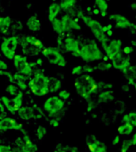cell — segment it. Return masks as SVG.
Masks as SVG:
<instances>
[{"label":"cell","mask_w":136,"mask_h":152,"mask_svg":"<svg viewBox=\"0 0 136 152\" xmlns=\"http://www.w3.org/2000/svg\"><path fill=\"white\" fill-rule=\"evenodd\" d=\"M74 87L77 94L86 102L93 100V95L100 93L98 82L91 74H83L76 77Z\"/></svg>","instance_id":"1"},{"label":"cell","mask_w":136,"mask_h":152,"mask_svg":"<svg viewBox=\"0 0 136 152\" xmlns=\"http://www.w3.org/2000/svg\"><path fill=\"white\" fill-rule=\"evenodd\" d=\"M28 89L36 97H44L50 94L49 77L45 74L43 69L37 68L28 81Z\"/></svg>","instance_id":"2"},{"label":"cell","mask_w":136,"mask_h":152,"mask_svg":"<svg viewBox=\"0 0 136 152\" xmlns=\"http://www.w3.org/2000/svg\"><path fill=\"white\" fill-rule=\"evenodd\" d=\"M78 17L80 18L82 20L83 23L90 29V31L92 32L94 39L100 44L101 48L103 51L107 47V45H108L110 39L103 32L102 24L98 20H95V19L92 18L91 16L83 13L81 11L78 12Z\"/></svg>","instance_id":"3"},{"label":"cell","mask_w":136,"mask_h":152,"mask_svg":"<svg viewBox=\"0 0 136 152\" xmlns=\"http://www.w3.org/2000/svg\"><path fill=\"white\" fill-rule=\"evenodd\" d=\"M104 53L95 39H89L80 44L79 58L86 63L98 62L102 60Z\"/></svg>","instance_id":"4"},{"label":"cell","mask_w":136,"mask_h":152,"mask_svg":"<svg viewBox=\"0 0 136 152\" xmlns=\"http://www.w3.org/2000/svg\"><path fill=\"white\" fill-rule=\"evenodd\" d=\"M41 54L51 65L58 68H65L68 64L63 53L56 46H45L41 51Z\"/></svg>","instance_id":"5"},{"label":"cell","mask_w":136,"mask_h":152,"mask_svg":"<svg viewBox=\"0 0 136 152\" xmlns=\"http://www.w3.org/2000/svg\"><path fill=\"white\" fill-rule=\"evenodd\" d=\"M43 110L52 118L59 119L61 113L64 110L65 101L61 100L58 95L49 96L43 103Z\"/></svg>","instance_id":"6"},{"label":"cell","mask_w":136,"mask_h":152,"mask_svg":"<svg viewBox=\"0 0 136 152\" xmlns=\"http://www.w3.org/2000/svg\"><path fill=\"white\" fill-rule=\"evenodd\" d=\"M19 45L20 37L18 36H10L2 40L0 44V52L5 59L12 61Z\"/></svg>","instance_id":"7"},{"label":"cell","mask_w":136,"mask_h":152,"mask_svg":"<svg viewBox=\"0 0 136 152\" xmlns=\"http://www.w3.org/2000/svg\"><path fill=\"white\" fill-rule=\"evenodd\" d=\"M12 150L13 152H37V147L28 134H24L15 141Z\"/></svg>","instance_id":"8"},{"label":"cell","mask_w":136,"mask_h":152,"mask_svg":"<svg viewBox=\"0 0 136 152\" xmlns=\"http://www.w3.org/2000/svg\"><path fill=\"white\" fill-rule=\"evenodd\" d=\"M110 62L112 64L113 69L125 74H127L129 72V68L132 66L130 57L123 54L122 53L114 55L110 59Z\"/></svg>","instance_id":"9"},{"label":"cell","mask_w":136,"mask_h":152,"mask_svg":"<svg viewBox=\"0 0 136 152\" xmlns=\"http://www.w3.org/2000/svg\"><path fill=\"white\" fill-rule=\"evenodd\" d=\"M63 52L74 58H79L80 42L72 36H65L63 38Z\"/></svg>","instance_id":"10"},{"label":"cell","mask_w":136,"mask_h":152,"mask_svg":"<svg viewBox=\"0 0 136 152\" xmlns=\"http://www.w3.org/2000/svg\"><path fill=\"white\" fill-rule=\"evenodd\" d=\"M8 131H18L25 134L23 125L11 117H4L0 119V132L5 133Z\"/></svg>","instance_id":"11"},{"label":"cell","mask_w":136,"mask_h":152,"mask_svg":"<svg viewBox=\"0 0 136 152\" xmlns=\"http://www.w3.org/2000/svg\"><path fill=\"white\" fill-rule=\"evenodd\" d=\"M66 34H69L72 31H80L81 30V25L78 22V20L75 18L73 15H71L70 12H65L60 17Z\"/></svg>","instance_id":"12"},{"label":"cell","mask_w":136,"mask_h":152,"mask_svg":"<svg viewBox=\"0 0 136 152\" xmlns=\"http://www.w3.org/2000/svg\"><path fill=\"white\" fill-rule=\"evenodd\" d=\"M108 18L110 20L113 22L114 26L118 29H129V28H132L134 26V24L131 22V20L127 17L118 12L112 13L109 15Z\"/></svg>","instance_id":"13"},{"label":"cell","mask_w":136,"mask_h":152,"mask_svg":"<svg viewBox=\"0 0 136 152\" xmlns=\"http://www.w3.org/2000/svg\"><path fill=\"white\" fill-rule=\"evenodd\" d=\"M86 147L90 152H107L108 146L94 134L86 136Z\"/></svg>","instance_id":"14"},{"label":"cell","mask_w":136,"mask_h":152,"mask_svg":"<svg viewBox=\"0 0 136 152\" xmlns=\"http://www.w3.org/2000/svg\"><path fill=\"white\" fill-rule=\"evenodd\" d=\"M122 48H123V41L119 38H115L110 40L107 47L103 50V53L110 61V59L114 55L122 52Z\"/></svg>","instance_id":"15"},{"label":"cell","mask_w":136,"mask_h":152,"mask_svg":"<svg viewBox=\"0 0 136 152\" xmlns=\"http://www.w3.org/2000/svg\"><path fill=\"white\" fill-rule=\"evenodd\" d=\"M26 27L28 30L31 33H37L39 32L42 28V23L40 19L36 15H30L26 21Z\"/></svg>","instance_id":"16"},{"label":"cell","mask_w":136,"mask_h":152,"mask_svg":"<svg viewBox=\"0 0 136 152\" xmlns=\"http://www.w3.org/2000/svg\"><path fill=\"white\" fill-rule=\"evenodd\" d=\"M21 120L24 121H29L33 118H35L36 117V111L34 110V108L30 107V106H21L16 114Z\"/></svg>","instance_id":"17"},{"label":"cell","mask_w":136,"mask_h":152,"mask_svg":"<svg viewBox=\"0 0 136 152\" xmlns=\"http://www.w3.org/2000/svg\"><path fill=\"white\" fill-rule=\"evenodd\" d=\"M61 9L57 2H53L49 4L47 9V20L51 23L53 20L58 18V16L61 13Z\"/></svg>","instance_id":"18"},{"label":"cell","mask_w":136,"mask_h":152,"mask_svg":"<svg viewBox=\"0 0 136 152\" xmlns=\"http://www.w3.org/2000/svg\"><path fill=\"white\" fill-rule=\"evenodd\" d=\"M28 63H29L28 56H26L24 54L16 53L14 58L12 59V66H13V69L17 72H20Z\"/></svg>","instance_id":"19"},{"label":"cell","mask_w":136,"mask_h":152,"mask_svg":"<svg viewBox=\"0 0 136 152\" xmlns=\"http://www.w3.org/2000/svg\"><path fill=\"white\" fill-rule=\"evenodd\" d=\"M13 79H14V84L18 86V88L20 91L23 92L28 89V81L29 77L16 71L13 73Z\"/></svg>","instance_id":"20"},{"label":"cell","mask_w":136,"mask_h":152,"mask_svg":"<svg viewBox=\"0 0 136 152\" xmlns=\"http://www.w3.org/2000/svg\"><path fill=\"white\" fill-rule=\"evenodd\" d=\"M114 100H115V94L111 90H103L100 92L97 96V102L99 103L107 104L112 102Z\"/></svg>","instance_id":"21"},{"label":"cell","mask_w":136,"mask_h":152,"mask_svg":"<svg viewBox=\"0 0 136 152\" xmlns=\"http://www.w3.org/2000/svg\"><path fill=\"white\" fill-rule=\"evenodd\" d=\"M62 87V80L58 77H49V92L50 94L58 93Z\"/></svg>","instance_id":"22"},{"label":"cell","mask_w":136,"mask_h":152,"mask_svg":"<svg viewBox=\"0 0 136 152\" xmlns=\"http://www.w3.org/2000/svg\"><path fill=\"white\" fill-rule=\"evenodd\" d=\"M51 25H52L53 32L57 36H60V37H65L66 36V32H65L63 24H62V22H61V19L59 17L56 18L55 20H53L51 22Z\"/></svg>","instance_id":"23"},{"label":"cell","mask_w":136,"mask_h":152,"mask_svg":"<svg viewBox=\"0 0 136 152\" xmlns=\"http://www.w3.org/2000/svg\"><path fill=\"white\" fill-rule=\"evenodd\" d=\"M94 5L100 11V15L102 17H106L108 15L109 3L108 0H94Z\"/></svg>","instance_id":"24"},{"label":"cell","mask_w":136,"mask_h":152,"mask_svg":"<svg viewBox=\"0 0 136 152\" xmlns=\"http://www.w3.org/2000/svg\"><path fill=\"white\" fill-rule=\"evenodd\" d=\"M23 38H24V40H25L27 43H29V44L34 45L35 47H37V48L39 49L40 51H42V49L45 47L44 43H43L38 37H35V36H32V35H26V36L23 37Z\"/></svg>","instance_id":"25"},{"label":"cell","mask_w":136,"mask_h":152,"mask_svg":"<svg viewBox=\"0 0 136 152\" xmlns=\"http://www.w3.org/2000/svg\"><path fill=\"white\" fill-rule=\"evenodd\" d=\"M77 0H60L59 4L64 12H70L76 6Z\"/></svg>","instance_id":"26"},{"label":"cell","mask_w":136,"mask_h":152,"mask_svg":"<svg viewBox=\"0 0 136 152\" xmlns=\"http://www.w3.org/2000/svg\"><path fill=\"white\" fill-rule=\"evenodd\" d=\"M12 24V18L10 16L0 15V33L4 34L8 31Z\"/></svg>","instance_id":"27"},{"label":"cell","mask_w":136,"mask_h":152,"mask_svg":"<svg viewBox=\"0 0 136 152\" xmlns=\"http://www.w3.org/2000/svg\"><path fill=\"white\" fill-rule=\"evenodd\" d=\"M134 128L135 127L133 126H131L130 124H128V123H123L118 128V133L119 135L127 136V135H130L134 132Z\"/></svg>","instance_id":"28"},{"label":"cell","mask_w":136,"mask_h":152,"mask_svg":"<svg viewBox=\"0 0 136 152\" xmlns=\"http://www.w3.org/2000/svg\"><path fill=\"white\" fill-rule=\"evenodd\" d=\"M111 69H112V64L110 61H98V64L95 66L96 71H100V72H107Z\"/></svg>","instance_id":"29"},{"label":"cell","mask_w":136,"mask_h":152,"mask_svg":"<svg viewBox=\"0 0 136 152\" xmlns=\"http://www.w3.org/2000/svg\"><path fill=\"white\" fill-rule=\"evenodd\" d=\"M122 123H128L134 127H136V111L129 112L123 116Z\"/></svg>","instance_id":"30"},{"label":"cell","mask_w":136,"mask_h":152,"mask_svg":"<svg viewBox=\"0 0 136 152\" xmlns=\"http://www.w3.org/2000/svg\"><path fill=\"white\" fill-rule=\"evenodd\" d=\"M20 91V90L18 88V86L13 83H9L5 87V93H6L7 96L14 97L15 95H17L19 94Z\"/></svg>","instance_id":"31"},{"label":"cell","mask_w":136,"mask_h":152,"mask_svg":"<svg viewBox=\"0 0 136 152\" xmlns=\"http://www.w3.org/2000/svg\"><path fill=\"white\" fill-rule=\"evenodd\" d=\"M47 134V128L45 126H38L36 130V136L39 141H42L45 138Z\"/></svg>","instance_id":"32"},{"label":"cell","mask_w":136,"mask_h":152,"mask_svg":"<svg viewBox=\"0 0 136 152\" xmlns=\"http://www.w3.org/2000/svg\"><path fill=\"white\" fill-rule=\"evenodd\" d=\"M133 146L132 144V140L131 139H125L122 143H121V149L120 151L121 152H128L130 148Z\"/></svg>","instance_id":"33"},{"label":"cell","mask_w":136,"mask_h":152,"mask_svg":"<svg viewBox=\"0 0 136 152\" xmlns=\"http://www.w3.org/2000/svg\"><path fill=\"white\" fill-rule=\"evenodd\" d=\"M82 68H83V74H92L94 71H96L95 66L92 65L91 63H86L82 65Z\"/></svg>","instance_id":"34"},{"label":"cell","mask_w":136,"mask_h":152,"mask_svg":"<svg viewBox=\"0 0 136 152\" xmlns=\"http://www.w3.org/2000/svg\"><path fill=\"white\" fill-rule=\"evenodd\" d=\"M58 96H59L61 100H63V101H68V100L70 98L71 94H70V92H69V90H67V89H61V90L58 92Z\"/></svg>","instance_id":"35"},{"label":"cell","mask_w":136,"mask_h":152,"mask_svg":"<svg viewBox=\"0 0 136 152\" xmlns=\"http://www.w3.org/2000/svg\"><path fill=\"white\" fill-rule=\"evenodd\" d=\"M71 75L77 76V77L83 75V68H82V65H77V66L72 67V69H71Z\"/></svg>","instance_id":"36"},{"label":"cell","mask_w":136,"mask_h":152,"mask_svg":"<svg viewBox=\"0 0 136 152\" xmlns=\"http://www.w3.org/2000/svg\"><path fill=\"white\" fill-rule=\"evenodd\" d=\"M135 52V47L132 45H126L122 48V53L126 55V56H130L133 53Z\"/></svg>","instance_id":"37"},{"label":"cell","mask_w":136,"mask_h":152,"mask_svg":"<svg viewBox=\"0 0 136 152\" xmlns=\"http://www.w3.org/2000/svg\"><path fill=\"white\" fill-rule=\"evenodd\" d=\"M49 126L53 128H57L58 126H60V120L54 118H52L49 120Z\"/></svg>","instance_id":"38"},{"label":"cell","mask_w":136,"mask_h":152,"mask_svg":"<svg viewBox=\"0 0 136 152\" xmlns=\"http://www.w3.org/2000/svg\"><path fill=\"white\" fill-rule=\"evenodd\" d=\"M0 152H13L12 146L6 145V144H1L0 145Z\"/></svg>","instance_id":"39"},{"label":"cell","mask_w":136,"mask_h":152,"mask_svg":"<svg viewBox=\"0 0 136 152\" xmlns=\"http://www.w3.org/2000/svg\"><path fill=\"white\" fill-rule=\"evenodd\" d=\"M55 152H78L77 149L71 148V147H64V148H60Z\"/></svg>","instance_id":"40"},{"label":"cell","mask_w":136,"mask_h":152,"mask_svg":"<svg viewBox=\"0 0 136 152\" xmlns=\"http://www.w3.org/2000/svg\"><path fill=\"white\" fill-rule=\"evenodd\" d=\"M9 69V66H8V63L4 61L3 59H0V71L1 70H8Z\"/></svg>","instance_id":"41"},{"label":"cell","mask_w":136,"mask_h":152,"mask_svg":"<svg viewBox=\"0 0 136 152\" xmlns=\"http://www.w3.org/2000/svg\"><path fill=\"white\" fill-rule=\"evenodd\" d=\"M119 143H120V136L119 135H115L111 140V145L112 146H117Z\"/></svg>","instance_id":"42"},{"label":"cell","mask_w":136,"mask_h":152,"mask_svg":"<svg viewBox=\"0 0 136 152\" xmlns=\"http://www.w3.org/2000/svg\"><path fill=\"white\" fill-rule=\"evenodd\" d=\"M43 62H44V61H43V59H42V58H37V59L36 60V63L37 64V66H38V67L42 66V65H43Z\"/></svg>","instance_id":"43"},{"label":"cell","mask_w":136,"mask_h":152,"mask_svg":"<svg viewBox=\"0 0 136 152\" xmlns=\"http://www.w3.org/2000/svg\"><path fill=\"white\" fill-rule=\"evenodd\" d=\"M131 140H132V144H133V146H136V132L134 134V135H133V137L131 138Z\"/></svg>","instance_id":"44"},{"label":"cell","mask_w":136,"mask_h":152,"mask_svg":"<svg viewBox=\"0 0 136 152\" xmlns=\"http://www.w3.org/2000/svg\"><path fill=\"white\" fill-rule=\"evenodd\" d=\"M113 34H114V32H113V30H112V29H109V30L106 32V36H107V37H112V36H113Z\"/></svg>","instance_id":"45"},{"label":"cell","mask_w":136,"mask_h":152,"mask_svg":"<svg viewBox=\"0 0 136 152\" xmlns=\"http://www.w3.org/2000/svg\"><path fill=\"white\" fill-rule=\"evenodd\" d=\"M4 105H3V103H2V102H1V100H0V111L1 112H4Z\"/></svg>","instance_id":"46"},{"label":"cell","mask_w":136,"mask_h":152,"mask_svg":"<svg viewBox=\"0 0 136 152\" xmlns=\"http://www.w3.org/2000/svg\"><path fill=\"white\" fill-rule=\"evenodd\" d=\"M94 13H95V14H100V11H99L97 8L94 7Z\"/></svg>","instance_id":"47"},{"label":"cell","mask_w":136,"mask_h":152,"mask_svg":"<svg viewBox=\"0 0 136 152\" xmlns=\"http://www.w3.org/2000/svg\"><path fill=\"white\" fill-rule=\"evenodd\" d=\"M131 45L134 46V47H136V40H132L131 41Z\"/></svg>","instance_id":"48"},{"label":"cell","mask_w":136,"mask_h":152,"mask_svg":"<svg viewBox=\"0 0 136 152\" xmlns=\"http://www.w3.org/2000/svg\"><path fill=\"white\" fill-rule=\"evenodd\" d=\"M134 86H135V92H136V83H135V85H134Z\"/></svg>","instance_id":"49"},{"label":"cell","mask_w":136,"mask_h":152,"mask_svg":"<svg viewBox=\"0 0 136 152\" xmlns=\"http://www.w3.org/2000/svg\"><path fill=\"white\" fill-rule=\"evenodd\" d=\"M2 143H3V142H2V141H1V140H0V145H1V144H2Z\"/></svg>","instance_id":"50"},{"label":"cell","mask_w":136,"mask_h":152,"mask_svg":"<svg viewBox=\"0 0 136 152\" xmlns=\"http://www.w3.org/2000/svg\"><path fill=\"white\" fill-rule=\"evenodd\" d=\"M135 20H136V14H135Z\"/></svg>","instance_id":"51"},{"label":"cell","mask_w":136,"mask_h":152,"mask_svg":"<svg viewBox=\"0 0 136 152\" xmlns=\"http://www.w3.org/2000/svg\"><path fill=\"white\" fill-rule=\"evenodd\" d=\"M107 152H108V151H107Z\"/></svg>","instance_id":"52"}]
</instances>
